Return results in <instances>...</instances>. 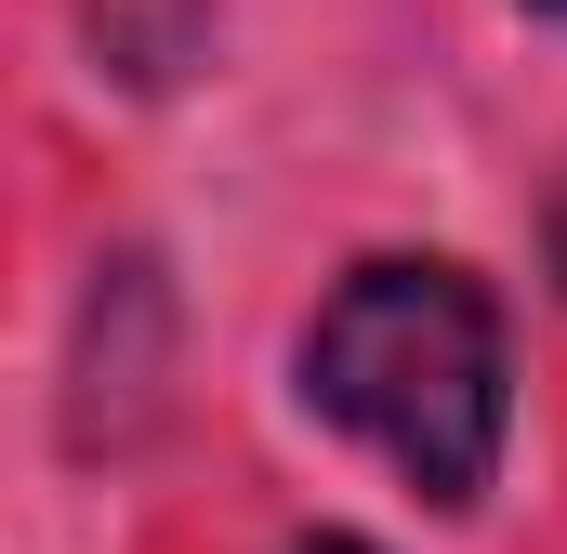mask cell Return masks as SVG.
I'll return each instance as SVG.
<instances>
[{"instance_id":"obj_1","label":"cell","mask_w":567,"mask_h":554,"mask_svg":"<svg viewBox=\"0 0 567 554\" xmlns=\"http://www.w3.org/2000/svg\"><path fill=\"white\" fill-rule=\"evenodd\" d=\"M303 397L462 515L502 462V317L462 265H357L303 330Z\"/></svg>"},{"instance_id":"obj_2","label":"cell","mask_w":567,"mask_h":554,"mask_svg":"<svg viewBox=\"0 0 567 554\" xmlns=\"http://www.w3.org/2000/svg\"><path fill=\"white\" fill-rule=\"evenodd\" d=\"M290 554H370V542H290Z\"/></svg>"},{"instance_id":"obj_3","label":"cell","mask_w":567,"mask_h":554,"mask_svg":"<svg viewBox=\"0 0 567 554\" xmlns=\"http://www.w3.org/2000/svg\"><path fill=\"white\" fill-rule=\"evenodd\" d=\"M542 13H567V0H542Z\"/></svg>"}]
</instances>
